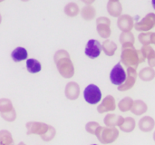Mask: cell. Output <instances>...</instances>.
Here are the masks:
<instances>
[{
    "label": "cell",
    "instance_id": "ac0fdd59",
    "mask_svg": "<svg viewBox=\"0 0 155 145\" xmlns=\"http://www.w3.org/2000/svg\"><path fill=\"white\" fill-rule=\"evenodd\" d=\"M117 48H118L117 44L114 41H111L109 39L104 41L103 44H102V50L104 51V53L107 56L114 55L115 52L117 51Z\"/></svg>",
    "mask_w": 155,
    "mask_h": 145
},
{
    "label": "cell",
    "instance_id": "cb8c5ba5",
    "mask_svg": "<svg viewBox=\"0 0 155 145\" xmlns=\"http://www.w3.org/2000/svg\"><path fill=\"white\" fill-rule=\"evenodd\" d=\"M147 109H148L147 104L143 101L136 100V101H134V104H133L131 111L135 115H142L147 112Z\"/></svg>",
    "mask_w": 155,
    "mask_h": 145
},
{
    "label": "cell",
    "instance_id": "5bb4252c",
    "mask_svg": "<svg viewBox=\"0 0 155 145\" xmlns=\"http://www.w3.org/2000/svg\"><path fill=\"white\" fill-rule=\"evenodd\" d=\"M107 12L113 17H119L123 13V5L119 1H110L107 3Z\"/></svg>",
    "mask_w": 155,
    "mask_h": 145
},
{
    "label": "cell",
    "instance_id": "4dcf8cb0",
    "mask_svg": "<svg viewBox=\"0 0 155 145\" xmlns=\"http://www.w3.org/2000/svg\"><path fill=\"white\" fill-rule=\"evenodd\" d=\"M55 133H56V132H55V129H54L53 126L49 125L48 130L46 131V133H45V134L41 135V138H42V140L45 141V142H50V141H52V140L54 138Z\"/></svg>",
    "mask_w": 155,
    "mask_h": 145
},
{
    "label": "cell",
    "instance_id": "4fadbf2b",
    "mask_svg": "<svg viewBox=\"0 0 155 145\" xmlns=\"http://www.w3.org/2000/svg\"><path fill=\"white\" fill-rule=\"evenodd\" d=\"M64 94L67 99L76 100L80 95V86L75 82H69L64 90Z\"/></svg>",
    "mask_w": 155,
    "mask_h": 145
},
{
    "label": "cell",
    "instance_id": "f546056e",
    "mask_svg": "<svg viewBox=\"0 0 155 145\" xmlns=\"http://www.w3.org/2000/svg\"><path fill=\"white\" fill-rule=\"evenodd\" d=\"M14 109L13 104L9 99L2 98L0 99V114H5Z\"/></svg>",
    "mask_w": 155,
    "mask_h": 145
},
{
    "label": "cell",
    "instance_id": "2e32d148",
    "mask_svg": "<svg viewBox=\"0 0 155 145\" xmlns=\"http://www.w3.org/2000/svg\"><path fill=\"white\" fill-rule=\"evenodd\" d=\"M27 56H28V54H27L26 49L24 47H21V46L16 47L11 53V57H12L13 61L15 63H19V62H22L24 60H26Z\"/></svg>",
    "mask_w": 155,
    "mask_h": 145
},
{
    "label": "cell",
    "instance_id": "f35d334b",
    "mask_svg": "<svg viewBox=\"0 0 155 145\" xmlns=\"http://www.w3.org/2000/svg\"><path fill=\"white\" fill-rule=\"evenodd\" d=\"M153 140L155 141V132H154V134H153Z\"/></svg>",
    "mask_w": 155,
    "mask_h": 145
},
{
    "label": "cell",
    "instance_id": "52a82bcc",
    "mask_svg": "<svg viewBox=\"0 0 155 145\" xmlns=\"http://www.w3.org/2000/svg\"><path fill=\"white\" fill-rule=\"evenodd\" d=\"M155 26V14L149 13L143 19L134 24V28L140 32H147L153 29Z\"/></svg>",
    "mask_w": 155,
    "mask_h": 145
},
{
    "label": "cell",
    "instance_id": "277c9868",
    "mask_svg": "<svg viewBox=\"0 0 155 145\" xmlns=\"http://www.w3.org/2000/svg\"><path fill=\"white\" fill-rule=\"evenodd\" d=\"M84 100L90 104H96L102 99V93L95 84H89L84 91Z\"/></svg>",
    "mask_w": 155,
    "mask_h": 145
},
{
    "label": "cell",
    "instance_id": "9a60e30c",
    "mask_svg": "<svg viewBox=\"0 0 155 145\" xmlns=\"http://www.w3.org/2000/svg\"><path fill=\"white\" fill-rule=\"evenodd\" d=\"M124 117L123 116H119V115H116V114H107L104 120V124L106 126L108 127H115V126H120L123 122H124Z\"/></svg>",
    "mask_w": 155,
    "mask_h": 145
},
{
    "label": "cell",
    "instance_id": "d6a6232c",
    "mask_svg": "<svg viewBox=\"0 0 155 145\" xmlns=\"http://www.w3.org/2000/svg\"><path fill=\"white\" fill-rule=\"evenodd\" d=\"M1 116L4 120H5L6 122H14L16 119V113L15 110L13 109L12 111L5 113V114H1Z\"/></svg>",
    "mask_w": 155,
    "mask_h": 145
},
{
    "label": "cell",
    "instance_id": "30bf717a",
    "mask_svg": "<svg viewBox=\"0 0 155 145\" xmlns=\"http://www.w3.org/2000/svg\"><path fill=\"white\" fill-rule=\"evenodd\" d=\"M49 125L44 123L39 122H28L26 124V129H27V135L30 134H38L43 135L46 133L48 130Z\"/></svg>",
    "mask_w": 155,
    "mask_h": 145
},
{
    "label": "cell",
    "instance_id": "8992f818",
    "mask_svg": "<svg viewBox=\"0 0 155 145\" xmlns=\"http://www.w3.org/2000/svg\"><path fill=\"white\" fill-rule=\"evenodd\" d=\"M126 79V73L122 65V64L119 62L116 64V65L114 66L110 73V80L111 83L114 85H121L124 83Z\"/></svg>",
    "mask_w": 155,
    "mask_h": 145
},
{
    "label": "cell",
    "instance_id": "f1b7e54d",
    "mask_svg": "<svg viewBox=\"0 0 155 145\" xmlns=\"http://www.w3.org/2000/svg\"><path fill=\"white\" fill-rule=\"evenodd\" d=\"M0 145H14V140L10 132L6 130L0 131Z\"/></svg>",
    "mask_w": 155,
    "mask_h": 145
},
{
    "label": "cell",
    "instance_id": "d6986e66",
    "mask_svg": "<svg viewBox=\"0 0 155 145\" xmlns=\"http://www.w3.org/2000/svg\"><path fill=\"white\" fill-rule=\"evenodd\" d=\"M154 120L150 116H144L139 122V128L143 132H145V133L151 132L154 128Z\"/></svg>",
    "mask_w": 155,
    "mask_h": 145
},
{
    "label": "cell",
    "instance_id": "44dd1931",
    "mask_svg": "<svg viewBox=\"0 0 155 145\" xmlns=\"http://www.w3.org/2000/svg\"><path fill=\"white\" fill-rule=\"evenodd\" d=\"M138 76L140 77L141 80L144 81V82H150L153 81L155 78V71L153 67L148 66V67H144L143 68L139 73H138Z\"/></svg>",
    "mask_w": 155,
    "mask_h": 145
},
{
    "label": "cell",
    "instance_id": "484cf974",
    "mask_svg": "<svg viewBox=\"0 0 155 145\" xmlns=\"http://www.w3.org/2000/svg\"><path fill=\"white\" fill-rule=\"evenodd\" d=\"M120 129L125 133H131L135 128V121L132 117H127L124 119L123 124L119 126Z\"/></svg>",
    "mask_w": 155,
    "mask_h": 145
},
{
    "label": "cell",
    "instance_id": "ba28073f",
    "mask_svg": "<svg viewBox=\"0 0 155 145\" xmlns=\"http://www.w3.org/2000/svg\"><path fill=\"white\" fill-rule=\"evenodd\" d=\"M138 76V73L136 72V69L134 67H127V73H126V79L124 83L118 86V91L125 92L134 87V85L136 83Z\"/></svg>",
    "mask_w": 155,
    "mask_h": 145
},
{
    "label": "cell",
    "instance_id": "d590c367",
    "mask_svg": "<svg viewBox=\"0 0 155 145\" xmlns=\"http://www.w3.org/2000/svg\"><path fill=\"white\" fill-rule=\"evenodd\" d=\"M18 145H25V143H19Z\"/></svg>",
    "mask_w": 155,
    "mask_h": 145
},
{
    "label": "cell",
    "instance_id": "8fae6325",
    "mask_svg": "<svg viewBox=\"0 0 155 145\" xmlns=\"http://www.w3.org/2000/svg\"><path fill=\"white\" fill-rule=\"evenodd\" d=\"M117 26L122 32L131 31L134 27V17L130 15H121L117 19Z\"/></svg>",
    "mask_w": 155,
    "mask_h": 145
},
{
    "label": "cell",
    "instance_id": "e0dca14e",
    "mask_svg": "<svg viewBox=\"0 0 155 145\" xmlns=\"http://www.w3.org/2000/svg\"><path fill=\"white\" fill-rule=\"evenodd\" d=\"M119 41L122 44V47L134 45V43H135L134 35L131 31L122 32V34L120 35V37H119Z\"/></svg>",
    "mask_w": 155,
    "mask_h": 145
},
{
    "label": "cell",
    "instance_id": "d4e9b609",
    "mask_svg": "<svg viewBox=\"0 0 155 145\" xmlns=\"http://www.w3.org/2000/svg\"><path fill=\"white\" fill-rule=\"evenodd\" d=\"M26 69L31 74H37L42 70V65L38 60L29 58L26 60Z\"/></svg>",
    "mask_w": 155,
    "mask_h": 145
},
{
    "label": "cell",
    "instance_id": "e575fe53",
    "mask_svg": "<svg viewBox=\"0 0 155 145\" xmlns=\"http://www.w3.org/2000/svg\"><path fill=\"white\" fill-rule=\"evenodd\" d=\"M152 5H153V9L155 10V0H152Z\"/></svg>",
    "mask_w": 155,
    "mask_h": 145
},
{
    "label": "cell",
    "instance_id": "1f68e13d",
    "mask_svg": "<svg viewBox=\"0 0 155 145\" xmlns=\"http://www.w3.org/2000/svg\"><path fill=\"white\" fill-rule=\"evenodd\" d=\"M99 126H100V125H99L98 123H96V122H90V123H88V124L85 125V130H86L89 133L95 135L96 131H97V129L99 128Z\"/></svg>",
    "mask_w": 155,
    "mask_h": 145
},
{
    "label": "cell",
    "instance_id": "7c38bea8",
    "mask_svg": "<svg viewBox=\"0 0 155 145\" xmlns=\"http://www.w3.org/2000/svg\"><path fill=\"white\" fill-rule=\"evenodd\" d=\"M116 108L115 99L112 95H107L102 102V104L97 107V111L99 114H104L106 112L114 111Z\"/></svg>",
    "mask_w": 155,
    "mask_h": 145
},
{
    "label": "cell",
    "instance_id": "b9f144b4",
    "mask_svg": "<svg viewBox=\"0 0 155 145\" xmlns=\"http://www.w3.org/2000/svg\"><path fill=\"white\" fill-rule=\"evenodd\" d=\"M92 145H97V144H92Z\"/></svg>",
    "mask_w": 155,
    "mask_h": 145
},
{
    "label": "cell",
    "instance_id": "74e56055",
    "mask_svg": "<svg viewBox=\"0 0 155 145\" xmlns=\"http://www.w3.org/2000/svg\"><path fill=\"white\" fill-rule=\"evenodd\" d=\"M21 1H23V2H27V1H29V0H21Z\"/></svg>",
    "mask_w": 155,
    "mask_h": 145
},
{
    "label": "cell",
    "instance_id": "7a4b0ae2",
    "mask_svg": "<svg viewBox=\"0 0 155 145\" xmlns=\"http://www.w3.org/2000/svg\"><path fill=\"white\" fill-rule=\"evenodd\" d=\"M145 56L142 49H135L134 45L122 47L121 62L126 67L137 68L141 63L145 62Z\"/></svg>",
    "mask_w": 155,
    "mask_h": 145
},
{
    "label": "cell",
    "instance_id": "4316f807",
    "mask_svg": "<svg viewBox=\"0 0 155 145\" xmlns=\"http://www.w3.org/2000/svg\"><path fill=\"white\" fill-rule=\"evenodd\" d=\"M64 13L66 15H68L70 17H74L80 13V8H79L78 5L74 2L68 3L64 7Z\"/></svg>",
    "mask_w": 155,
    "mask_h": 145
},
{
    "label": "cell",
    "instance_id": "6da1fadb",
    "mask_svg": "<svg viewBox=\"0 0 155 145\" xmlns=\"http://www.w3.org/2000/svg\"><path fill=\"white\" fill-rule=\"evenodd\" d=\"M59 74L64 78H72L74 75V66L70 58V54L65 50H58L54 56Z\"/></svg>",
    "mask_w": 155,
    "mask_h": 145
},
{
    "label": "cell",
    "instance_id": "ab89813d",
    "mask_svg": "<svg viewBox=\"0 0 155 145\" xmlns=\"http://www.w3.org/2000/svg\"><path fill=\"white\" fill-rule=\"evenodd\" d=\"M110 1H119V0H110Z\"/></svg>",
    "mask_w": 155,
    "mask_h": 145
},
{
    "label": "cell",
    "instance_id": "ffe728a7",
    "mask_svg": "<svg viewBox=\"0 0 155 145\" xmlns=\"http://www.w3.org/2000/svg\"><path fill=\"white\" fill-rule=\"evenodd\" d=\"M142 51L144 54L145 59L148 62L149 66L155 67V50L151 45H143Z\"/></svg>",
    "mask_w": 155,
    "mask_h": 145
},
{
    "label": "cell",
    "instance_id": "7402d4cb",
    "mask_svg": "<svg viewBox=\"0 0 155 145\" xmlns=\"http://www.w3.org/2000/svg\"><path fill=\"white\" fill-rule=\"evenodd\" d=\"M138 39L141 44L143 45H150V44H155V33L153 32H142L138 35Z\"/></svg>",
    "mask_w": 155,
    "mask_h": 145
},
{
    "label": "cell",
    "instance_id": "8d00e7d4",
    "mask_svg": "<svg viewBox=\"0 0 155 145\" xmlns=\"http://www.w3.org/2000/svg\"><path fill=\"white\" fill-rule=\"evenodd\" d=\"M1 22H2V15H0V24H1Z\"/></svg>",
    "mask_w": 155,
    "mask_h": 145
},
{
    "label": "cell",
    "instance_id": "60d3db41",
    "mask_svg": "<svg viewBox=\"0 0 155 145\" xmlns=\"http://www.w3.org/2000/svg\"><path fill=\"white\" fill-rule=\"evenodd\" d=\"M3 1H5V0H0V3H1V2H3Z\"/></svg>",
    "mask_w": 155,
    "mask_h": 145
},
{
    "label": "cell",
    "instance_id": "9c48e42d",
    "mask_svg": "<svg viewBox=\"0 0 155 145\" xmlns=\"http://www.w3.org/2000/svg\"><path fill=\"white\" fill-rule=\"evenodd\" d=\"M102 52V44L98 40L95 39H90L86 45H85V50L84 54L91 59H95L97 58Z\"/></svg>",
    "mask_w": 155,
    "mask_h": 145
},
{
    "label": "cell",
    "instance_id": "836d02e7",
    "mask_svg": "<svg viewBox=\"0 0 155 145\" xmlns=\"http://www.w3.org/2000/svg\"><path fill=\"white\" fill-rule=\"evenodd\" d=\"M81 1L84 2V3L86 4V5H92L93 3L95 2V0H81Z\"/></svg>",
    "mask_w": 155,
    "mask_h": 145
},
{
    "label": "cell",
    "instance_id": "3957f363",
    "mask_svg": "<svg viewBox=\"0 0 155 145\" xmlns=\"http://www.w3.org/2000/svg\"><path fill=\"white\" fill-rule=\"evenodd\" d=\"M95 136L102 143L109 144L116 141V139L119 136V131L115 127L99 126V128L96 131Z\"/></svg>",
    "mask_w": 155,
    "mask_h": 145
},
{
    "label": "cell",
    "instance_id": "5b68a950",
    "mask_svg": "<svg viewBox=\"0 0 155 145\" xmlns=\"http://www.w3.org/2000/svg\"><path fill=\"white\" fill-rule=\"evenodd\" d=\"M96 30L98 35L104 39H107L111 36V20L108 17L101 16L96 19Z\"/></svg>",
    "mask_w": 155,
    "mask_h": 145
},
{
    "label": "cell",
    "instance_id": "83f0119b",
    "mask_svg": "<svg viewBox=\"0 0 155 145\" xmlns=\"http://www.w3.org/2000/svg\"><path fill=\"white\" fill-rule=\"evenodd\" d=\"M133 104H134V100L131 97H124V99H122L119 102L118 107H119L120 111L125 113V112H128L132 109Z\"/></svg>",
    "mask_w": 155,
    "mask_h": 145
},
{
    "label": "cell",
    "instance_id": "603a6c76",
    "mask_svg": "<svg viewBox=\"0 0 155 145\" xmlns=\"http://www.w3.org/2000/svg\"><path fill=\"white\" fill-rule=\"evenodd\" d=\"M81 16L86 21H91L96 16V9L92 5H86L81 9Z\"/></svg>",
    "mask_w": 155,
    "mask_h": 145
}]
</instances>
